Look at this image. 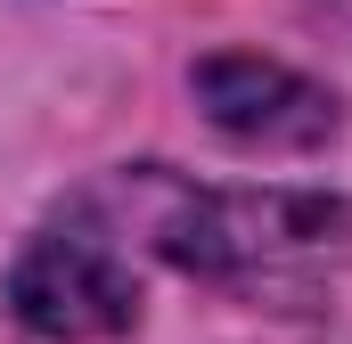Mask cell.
Segmentation results:
<instances>
[{"label":"cell","mask_w":352,"mask_h":344,"mask_svg":"<svg viewBox=\"0 0 352 344\" xmlns=\"http://www.w3.org/2000/svg\"><path fill=\"white\" fill-rule=\"evenodd\" d=\"M107 197H123V213H131L115 230H140L164 262L197 270V279H270L287 262L328 255L352 230V213L336 197H311V189H188L156 164L123 172Z\"/></svg>","instance_id":"1"},{"label":"cell","mask_w":352,"mask_h":344,"mask_svg":"<svg viewBox=\"0 0 352 344\" xmlns=\"http://www.w3.org/2000/svg\"><path fill=\"white\" fill-rule=\"evenodd\" d=\"M0 303L25 336L41 344H107L140 320V279L123 255V230L98 222L90 205H74L66 222L33 230L8 279H0Z\"/></svg>","instance_id":"2"},{"label":"cell","mask_w":352,"mask_h":344,"mask_svg":"<svg viewBox=\"0 0 352 344\" xmlns=\"http://www.w3.org/2000/svg\"><path fill=\"white\" fill-rule=\"evenodd\" d=\"M188 90L205 107V123L238 148H263V156H311L336 140V90H320L311 74L278 66L263 50H213L188 66Z\"/></svg>","instance_id":"3"}]
</instances>
